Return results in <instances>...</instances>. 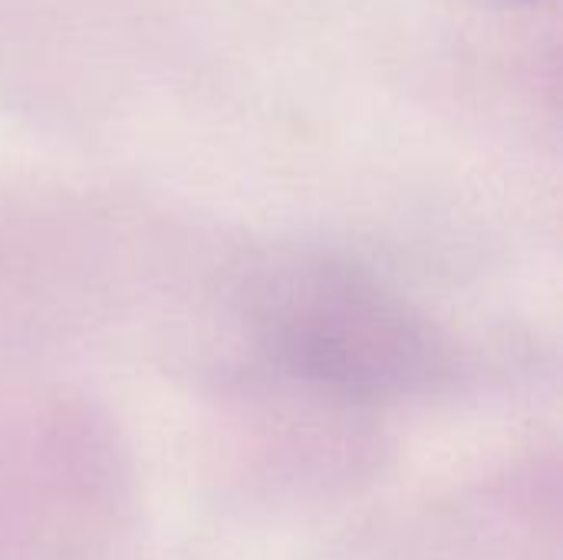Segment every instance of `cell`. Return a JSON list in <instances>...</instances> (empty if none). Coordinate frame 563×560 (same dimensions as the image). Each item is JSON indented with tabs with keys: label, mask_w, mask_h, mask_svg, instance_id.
I'll use <instances>...</instances> for the list:
<instances>
[{
	"label": "cell",
	"mask_w": 563,
	"mask_h": 560,
	"mask_svg": "<svg viewBox=\"0 0 563 560\" xmlns=\"http://www.w3.org/2000/svg\"><path fill=\"white\" fill-rule=\"evenodd\" d=\"M251 360L353 406L449 396L482 366L449 327L373 271L323 251L244 254L231 277Z\"/></svg>",
	"instance_id": "1"
}]
</instances>
